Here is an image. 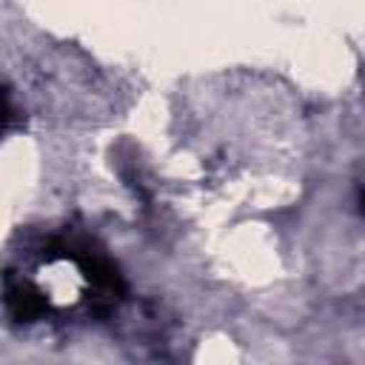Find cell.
Listing matches in <instances>:
<instances>
[{
    "label": "cell",
    "instance_id": "obj_1",
    "mask_svg": "<svg viewBox=\"0 0 365 365\" xmlns=\"http://www.w3.org/2000/svg\"><path fill=\"white\" fill-rule=\"evenodd\" d=\"M66 257L77 259L83 277H86L97 291H103V294H108V297H120V294H123V288H125V285H123V277H120V271H117L103 254L66 248Z\"/></svg>",
    "mask_w": 365,
    "mask_h": 365
},
{
    "label": "cell",
    "instance_id": "obj_2",
    "mask_svg": "<svg viewBox=\"0 0 365 365\" xmlns=\"http://www.w3.org/2000/svg\"><path fill=\"white\" fill-rule=\"evenodd\" d=\"M6 305H9L11 317L20 322H34L48 311L46 294L26 279H9L6 282Z\"/></svg>",
    "mask_w": 365,
    "mask_h": 365
},
{
    "label": "cell",
    "instance_id": "obj_3",
    "mask_svg": "<svg viewBox=\"0 0 365 365\" xmlns=\"http://www.w3.org/2000/svg\"><path fill=\"white\" fill-rule=\"evenodd\" d=\"M362 208H365V191H362Z\"/></svg>",
    "mask_w": 365,
    "mask_h": 365
}]
</instances>
